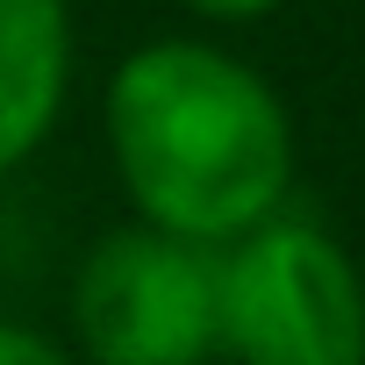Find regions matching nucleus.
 <instances>
[{
    "mask_svg": "<svg viewBox=\"0 0 365 365\" xmlns=\"http://www.w3.org/2000/svg\"><path fill=\"white\" fill-rule=\"evenodd\" d=\"M108 150L143 230L230 251L265 230L294 187L287 101L230 51L158 36L115 65Z\"/></svg>",
    "mask_w": 365,
    "mask_h": 365,
    "instance_id": "f257e3e1",
    "label": "nucleus"
},
{
    "mask_svg": "<svg viewBox=\"0 0 365 365\" xmlns=\"http://www.w3.org/2000/svg\"><path fill=\"white\" fill-rule=\"evenodd\" d=\"M215 351L230 365H365V279L351 251L301 215L237 237L215 272Z\"/></svg>",
    "mask_w": 365,
    "mask_h": 365,
    "instance_id": "f03ea898",
    "label": "nucleus"
},
{
    "mask_svg": "<svg viewBox=\"0 0 365 365\" xmlns=\"http://www.w3.org/2000/svg\"><path fill=\"white\" fill-rule=\"evenodd\" d=\"M215 272L222 251L143 222L101 237L72 279V329L86 365H208Z\"/></svg>",
    "mask_w": 365,
    "mask_h": 365,
    "instance_id": "7ed1b4c3",
    "label": "nucleus"
},
{
    "mask_svg": "<svg viewBox=\"0 0 365 365\" xmlns=\"http://www.w3.org/2000/svg\"><path fill=\"white\" fill-rule=\"evenodd\" d=\"M72 86L65 0H0V172H15L58 122Z\"/></svg>",
    "mask_w": 365,
    "mask_h": 365,
    "instance_id": "20e7f679",
    "label": "nucleus"
},
{
    "mask_svg": "<svg viewBox=\"0 0 365 365\" xmlns=\"http://www.w3.org/2000/svg\"><path fill=\"white\" fill-rule=\"evenodd\" d=\"M0 365H79L65 344H51L43 329H29V322H8L0 315Z\"/></svg>",
    "mask_w": 365,
    "mask_h": 365,
    "instance_id": "39448f33",
    "label": "nucleus"
},
{
    "mask_svg": "<svg viewBox=\"0 0 365 365\" xmlns=\"http://www.w3.org/2000/svg\"><path fill=\"white\" fill-rule=\"evenodd\" d=\"M194 15H215V22H251V15H265V8H279V0H187Z\"/></svg>",
    "mask_w": 365,
    "mask_h": 365,
    "instance_id": "423d86ee",
    "label": "nucleus"
}]
</instances>
